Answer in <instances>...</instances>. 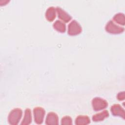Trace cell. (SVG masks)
<instances>
[{
    "label": "cell",
    "instance_id": "16",
    "mask_svg": "<svg viewBox=\"0 0 125 125\" xmlns=\"http://www.w3.org/2000/svg\"><path fill=\"white\" fill-rule=\"evenodd\" d=\"M117 98L119 101H123L125 100V91H121L119 92L117 95Z\"/></svg>",
    "mask_w": 125,
    "mask_h": 125
},
{
    "label": "cell",
    "instance_id": "14",
    "mask_svg": "<svg viewBox=\"0 0 125 125\" xmlns=\"http://www.w3.org/2000/svg\"><path fill=\"white\" fill-rule=\"evenodd\" d=\"M113 20L117 23L123 26L125 25V18L124 14L122 13H118L116 14L113 16Z\"/></svg>",
    "mask_w": 125,
    "mask_h": 125
},
{
    "label": "cell",
    "instance_id": "6",
    "mask_svg": "<svg viewBox=\"0 0 125 125\" xmlns=\"http://www.w3.org/2000/svg\"><path fill=\"white\" fill-rule=\"evenodd\" d=\"M110 111L112 114L115 116H120L123 119H125L124 109L119 104H114L111 106Z\"/></svg>",
    "mask_w": 125,
    "mask_h": 125
},
{
    "label": "cell",
    "instance_id": "11",
    "mask_svg": "<svg viewBox=\"0 0 125 125\" xmlns=\"http://www.w3.org/2000/svg\"><path fill=\"white\" fill-rule=\"evenodd\" d=\"M32 114L31 111L29 108H26L24 111V114L23 119L21 123V125H28L32 123Z\"/></svg>",
    "mask_w": 125,
    "mask_h": 125
},
{
    "label": "cell",
    "instance_id": "1",
    "mask_svg": "<svg viewBox=\"0 0 125 125\" xmlns=\"http://www.w3.org/2000/svg\"><path fill=\"white\" fill-rule=\"evenodd\" d=\"M22 115V111L20 108H15L9 113L8 121L10 125H17L19 124Z\"/></svg>",
    "mask_w": 125,
    "mask_h": 125
},
{
    "label": "cell",
    "instance_id": "4",
    "mask_svg": "<svg viewBox=\"0 0 125 125\" xmlns=\"http://www.w3.org/2000/svg\"><path fill=\"white\" fill-rule=\"evenodd\" d=\"M92 106L93 110L96 111L105 109L108 106L107 102L100 97H95L92 100Z\"/></svg>",
    "mask_w": 125,
    "mask_h": 125
},
{
    "label": "cell",
    "instance_id": "9",
    "mask_svg": "<svg viewBox=\"0 0 125 125\" xmlns=\"http://www.w3.org/2000/svg\"><path fill=\"white\" fill-rule=\"evenodd\" d=\"M56 16V9L54 6L49 7L46 10L45 17L49 21H52L54 20Z\"/></svg>",
    "mask_w": 125,
    "mask_h": 125
},
{
    "label": "cell",
    "instance_id": "3",
    "mask_svg": "<svg viewBox=\"0 0 125 125\" xmlns=\"http://www.w3.org/2000/svg\"><path fill=\"white\" fill-rule=\"evenodd\" d=\"M82 31V28L80 23L76 20L72 21L68 25L67 33L70 36H76Z\"/></svg>",
    "mask_w": 125,
    "mask_h": 125
},
{
    "label": "cell",
    "instance_id": "15",
    "mask_svg": "<svg viewBox=\"0 0 125 125\" xmlns=\"http://www.w3.org/2000/svg\"><path fill=\"white\" fill-rule=\"evenodd\" d=\"M61 125H72V118L69 116H64L61 119Z\"/></svg>",
    "mask_w": 125,
    "mask_h": 125
},
{
    "label": "cell",
    "instance_id": "13",
    "mask_svg": "<svg viewBox=\"0 0 125 125\" xmlns=\"http://www.w3.org/2000/svg\"><path fill=\"white\" fill-rule=\"evenodd\" d=\"M53 28L58 32L64 33L66 31L65 24L60 20H56L53 24Z\"/></svg>",
    "mask_w": 125,
    "mask_h": 125
},
{
    "label": "cell",
    "instance_id": "12",
    "mask_svg": "<svg viewBox=\"0 0 125 125\" xmlns=\"http://www.w3.org/2000/svg\"><path fill=\"white\" fill-rule=\"evenodd\" d=\"M90 123V119L87 115H79L75 119L76 125H86Z\"/></svg>",
    "mask_w": 125,
    "mask_h": 125
},
{
    "label": "cell",
    "instance_id": "7",
    "mask_svg": "<svg viewBox=\"0 0 125 125\" xmlns=\"http://www.w3.org/2000/svg\"><path fill=\"white\" fill-rule=\"evenodd\" d=\"M56 9L58 18L64 22H68L72 19V17L60 7H56Z\"/></svg>",
    "mask_w": 125,
    "mask_h": 125
},
{
    "label": "cell",
    "instance_id": "5",
    "mask_svg": "<svg viewBox=\"0 0 125 125\" xmlns=\"http://www.w3.org/2000/svg\"><path fill=\"white\" fill-rule=\"evenodd\" d=\"M45 114V111L43 108L39 106L34 108L33 115L35 123L38 125L42 124L43 121Z\"/></svg>",
    "mask_w": 125,
    "mask_h": 125
},
{
    "label": "cell",
    "instance_id": "10",
    "mask_svg": "<svg viewBox=\"0 0 125 125\" xmlns=\"http://www.w3.org/2000/svg\"><path fill=\"white\" fill-rule=\"evenodd\" d=\"M109 116V112L108 110H104L101 112L93 115L92 117V121L95 122L103 121L104 119Z\"/></svg>",
    "mask_w": 125,
    "mask_h": 125
},
{
    "label": "cell",
    "instance_id": "2",
    "mask_svg": "<svg viewBox=\"0 0 125 125\" xmlns=\"http://www.w3.org/2000/svg\"><path fill=\"white\" fill-rule=\"evenodd\" d=\"M105 30L109 33L118 34L123 33L125 30V28L116 24L112 20H110L107 22L105 26Z\"/></svg>",
    "mask_w": 125,
    "mask_h": 125
},
{
    "label": "cell",
    "instance_id": "8",
    "mask_svg": "<svg viewBox=\"0 0 125 125\" xmlns=\"http://www.w3.org/2000/svg\"><path fill=\"white\" fill-rule=\"evenodd\" d=\"M59 124L58 115L54 112H49L46 118L45 124L47 125H56Z\"/></svg>",
    "mask_w": 125,
    "mask_h": 125
}]
</instances>
